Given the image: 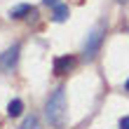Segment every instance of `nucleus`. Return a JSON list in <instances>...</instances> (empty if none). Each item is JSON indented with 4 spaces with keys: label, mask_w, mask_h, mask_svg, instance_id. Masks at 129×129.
I'll return each mask as SVG.
<instances>
[{
    "label": "nucleus",
    "mask_w": 129,
    "mask_h": 129,
    "mask_svg": "<svg viewBox=\"0 0 129 129\" xmlns=\"http://www.w3.org/2000/svg\"><path fill=\"white\" fill-rule=\"evenodd\" d=\"M75 66V56H59L54 59V75H66Z\"/></svg>",
    "instance_id": "obj_4"
},
{
    "label": "nucleus",
    "mask_w": 129,
    "mask_h": 129,
    "mask_svg": "<svg viewBox=\"0 0 129 129\" xmlns=\"http://www.w3.org/2000/svg\"><path fill=\"white\" fill-rule=\"evenodd\" d=\"M101 40H103V28H94V31L89 33L87 42H85V56L87 59L96 56V49H99V45H101Z\"/></svg>",
    "instance_id": "obj_2"
},
{
    "label": "nucleus",
    "mask_w": 129,
    "mask_h": 129,
    "mask_svg": "<svg viewBox=\"0 0 129 129\" xmlns=\"http://www.w3.org/2000/svg\"><path fill=\"white\" fill-rule=\"evenodd\" d=\"M117 3H124V0H117Z\"/></svg>",
    "instance_id": "obj_12"
},
{
    "label": "nucleus",
    "mask_w": 129,
    "mask_h": 129,
    "mask_svg": "<svg viewBox=\"0 0 129 129\" xmlns=\"http://www.w3.org/2000/svg\"><path fill=\"white\" fill-rule=\"evenodd\" d=\"M124 89H127V92H129V80H127V82H124Z\"/></svg>",
    "instance_id": "obj_11"
},
{
    "label": "nucleus",
    "mask_w": 129,
    "mask_h": 129,
    "mask_svg": "<svg viewBox=\"0 0 129 129\" xmlns=\"http://www.w3.org/2000/svg\"><path fill=\"white\" fill-rule=\"evenodd\" d=\"M45 5H59V0H42Z\"/></svg>",
    "instance_id": "obj_10"
},
{
    "label": "nucleus",
    "mask_w": 129,
    "mask_h": 129,
    "mask_svg": "<svg viewBox=\"0 0 129 129\" xmlns=\"http://www.w3.org/2000/svg\"><path fill=\"white\" fill-rule=\"evenodd\" d=\"M21 110H24V103H21V99H12L10 106H7V115L10 117H19Z\"/></svg>",
    "instance_id": "obj_6"
},
{
    "label": "nucleus",
    "mask_w": 129,
    "mask_h": 129,
    "mask_svg": "<svg viewBox=\"0 0 129 129\" xmlns=\"http://www.w3.org/2000/svg\"><path fill=\"white\" fill-rule=\"evenodd\" d=\"M45 115H47L49 124L54 129H63L66 127V117H68V101H66V89L59 87L52 92V96L45 103Z\"/></svg>",
    "instance_id": "obj_1"
},
{
    "label": "nucleus",
    "mask_w": 129,
    "mask_h": 129,
    "mask_svg": "<svg viewBox=\"0 0 129 129\" xmlns=\"http://www.w3.org/2000/svg\"><path fill=\"white\" fill-rule=\"evenodd\" d=\"M17 61H19V45H12V47L0 56V66H3L5 71H12V68L17 66Z\"/></svg>",
    "instance_id": "obj_3"
},
{
    "label": "nucleus",
    "mask_w": 129,
    "mask_h": 129,
    "mask_svg": "<svg viewBox=\"0 0 129 129\" xmlns=\"http://www.w3.org/2000/svg\"><path fill=\"white\" fill-rule=\"evenodd\" d=\"M68 14H71V10H68V5H54V14H52V17H54V21H59V24H61V21H66L68 19Z\"/></svg>",
    "instance_id": "obj_5"
},
{
    "label": "nucleus",
    "mask_w": 129,
    "mask_h": 129,
    "mask_svg": "<svg viewBox=\"0 0 129 129\" xmlns=\"http://www.w3.org/2000/svg\"><path fill=\"white\" fill-rule=\"evenodd\" d=\"M21 129H42V127H40V120H38L35 115H28L24 120V124H21Z\"/></svg>",
    "instance_id": "obj_8"
},
{
    "label": "nucleus",
    "mask_w": 129,
    "mask_h": 129,
    "mask_svg": "<svg viewBox=\"0 0 129 129\" xmlns=\"http://www.w3.org/2000/svg\"><path fill=\"white\" fill-rule=\"evenodd\" d=\"M120 129H129V115L120 120Z\"/></svg>",
    "instance_id": "obj_9"
},
{
    "label": "nucleus",
    "mask_w": 129,
    "mask_h": 129,
    "mask_svg": "<svg viewBox=\"0 0 129 129\" xmlns=\"http://www.w3.org/2000/svg\"><path fill=\"white\" fill-rule=\"evenodd\" d=\"M31 12H33L31 5H17V7L10 12V17H12V19H21V17H26V14H31Z\"/></svg>",
    "instance_id": "obj_7"
}]
</instances>
